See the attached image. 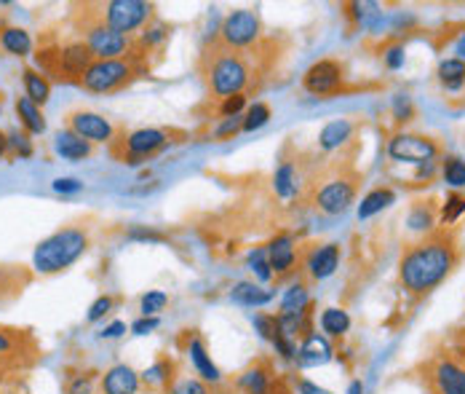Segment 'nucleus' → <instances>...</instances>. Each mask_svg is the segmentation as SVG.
<instances>
[{
  "label": "nucleus",
  "mask_w": 465,
  "mask_h": 394,
  "mask_svg": "<svg viewBox=\"0 0 465 394\" xmlns=\"http://www.w3.org/2000/svg\"><path fill=\"white\" fill-rule=\"evenodd\" d=\"M458 266V247L450 236L436 234L407 250L399 266V279L412 296H428Z\"/></svg>",
  "instance_id": "1"
},
{
  "label": "nucleus",
  "mask_w": 465,
  "mask_h": 394,
  "mask_svg": "<svg viewBox=\"0 0 465 394\" xmlns=\"http://www.w3.org/2000/svg\"><path fill=\"white\" fill-rule=\"evenodd\" d=\"M91 239L89 231L80 226H67L54 231L51 236H46L43 242H38L35 253H32V269L38 274H59L64 269H70L75 261H80L89 250Z\"/></svg>",
  "instance_id": "2"
},
{
  "label": "nucleus",
  "mask_w": 465,
  "mask_h": 394,
  "mask_svg": "<svg viewBox=\"0 0 465 394\" xmlns=\"http://www.w3.org/2000/svg\"><path fill=\"white\" fill-rule=\"evenodd\" d=\"M204 75L215 97L228 99L232 94H243V89L251 83V67L243 59L241 51H232L228 46L217 43L204 54Z\"/></svg>",
  "instance_id": "3"
},
{
  "label": "nucleus",
  "mask_w": 465,
  "mask_h": 394,
  "mask_svg": "<svg viewBox=\"0 0 465 394\" xmlns=\"http://www.w3.org/2000/svg\"><path fill=\"white\" fill-rule=\"evenodd\" d=\"M140 73L137 56H123V59H94L91 67L83 73L80 86L94 94H110L123 86H129Z\"/></svg>",
  "instance_id": "4"
},
{
  "label": "nucleus",
  "mask_w": 465,
  "mask_h": 394,
  "mask_svg": "<svg viewBox=\"0 0 465 394\" xmlns=\"http://www.w3.org/2000/svg\"><path fill=\"white\" fill-rule=\"evenodd\" d=\"M172 137H182V132L174 129H161V126H142L129 132L126 137H121V142L115 145V156L123 164H142L145 158L161 153L166 145H172Z\"/></svg>",
  "instance_id": "5"
},
{
  "label": "nucleus",
  "mask_w": 465,
  "mask_h": 394,
  "mask_svg": "<svg viewBox=\"0 0 465 394\" xmlns=\"http://www.w3.org/2000/svg\"><path fill=\"white\" fill-rule=\"evenodd\" d=\"M153 11H156V5L145 3V0H107L99 5V19L110 30L129 38L131 32L148 27V21L153 19Z\"/></svg>",
  "instance_id": "6"
},
{
  "label": "nucleus",
  "mask_w": 465,
  "mask_h": 394,
  "mask_svg": "<svg viewBox=\"0 0 465 394\" xmlns=\"http://www.w3.org/2000/svg\"><path fill=\"white\" fill-rule=\"evenodd\" d=\"M83 43L89 46V51L94 54V59H123L129 51H134L131 48V38L110 30L99 19V13H97V19H91V21L83 24Z\"/></svg>",
  "instance_id": "7"
},
{
  "label": "nucleus",
  "mask_w": 465,
  "mask_h": 394,
  "mask_svg": "<svg viewBox=\"0 0 465 394\" xmlns=\"http://www.w3.org/2000/svg\"><path fill=\"white\" fill-rule=\"evenodd\" d=\"M259 32H262L259 13L251 8H235L225 16V21L220 27V43L232 51H243L259 40Z\"/></svg>",
  "instance_id": "8"
},
{
  "label": "nucleus",
  "mask_w": 465,
  "mask_h": 394,
  "mask_svg": "<svg viewBox=\"0 0 465 394\" xmlns=\"http://www.w3.org/2000/svg\"><path fill=\"white\" fill-rule=\"evenodd\" d=\"M388 156L399 164L423 167V164H434V158L439 156V145L431 137L402 132L388 140Z\"/></svg>",
  "instance_id": "9"
},
{
  "label": "nucleus",
  "mask_w": 465,
  "mask_h": 394,
  "mask_svg": "<svg viewBox=\"0 0 465 394\" xmlns=\"http://www.w3.org/2000/svg\"><path fill=\"white\" fill-rule=\"evenodd\" d=\"M353 201H356V185L345 177H334L324 183L313 196L316 210H321L324 215H345Z\"/></svg>",
  "instance_id": "10"
},
{
  "label": "nucleus",
  "mask_w": 465,
  "mask_h": 394,
  "mask_svg": "<svg viewBox=\"0 0 465 394\" xmlns=\"http://www.w3.org/2000/svg\"><path fill=\"white\" fill-rule=\"evenodd\" d=\"M67 129L91 145L115 140V126L110 124V118H105L102 113H94V110H72L67 116Z\"/></svg>",
  "instance_id": "11"
},
{
  "label": "nucleus",
  "mask_w": 465,
  "mask_h": 394,
  "mask_svg": "<svg viewBox=\"0 0 465 394\" xmlns=\"http://www.w3.org/2000/svg\"><path fill=\"white\" fill-rule=\"evenodd\" d=\"M428 379H431L434 394H465V368L452 355L436 357Z\"/></svg>",
  "instance_id": "12"
},
{
  "label": "nucleus",
  "mask_w": 465,
  "mask_h": 394,
  "mask_svg": "<svg viewBox=\"0 0 465 394\" xmlns=\"http://www.w3.org/2000/svg\"><path fill=\"white\" fill-rule=\"evenodd\" d=\"M342 83V67L334 59H321L316 64L308 67V73L302 75V86L305 91L316 94V97H326L334 94Z\"/></svg>",
  "instance_id": "13"
},
{
  "label": "nucleus",
  "mask_w": 465,
  "mask_h": 394,
  "mask_svg": "<svg viewBox=\"0 0 465 394\" xmlns=\"http://www.w3.org/2000/svg\"><path fill=\"white\" fill-rule=\"evenodd\" d=\"M91 62H94V54L89 51V46L83 40H75V43H67L59 48V70H62L64 81L80 83V78L91 67Z\"/></svg>",
  "instance_id": "14"
},
{
  "label": "nucleus",
  "mask_w": 465,
  "mask_h": 394,
  "mask_svg": "<svg viewBox=\"0 0 465 394\" xmlns=\"http://www.w3.org/2000/svg\"><path fill=\"white\" fill-rule=\"evenodd\" d=\"M140 387H142L140 373L131 365H126V363L107 368L102 381H99V392L102 394H137Z\"/></svg>",
  "instance_id": "15"
},
{
  "label": "nucleus",
  "mask_w": 465,
  "mask_h": 394,
  "mask_svg": "<svg viewBox=\"0 0 465 394\" xmlns=\"http://www.w3.org/2000/svg\"><path fill=\"white\" fill-rule=\"evenodd\" d=\"M265 253H267L273 277H283V274L294 271V266H297V247H294V239L289 234H278L275 239H270Z\"/></svg>",
  "instance_id": "16"
},
{
  "label": "nucleus",
  "mask_w": 465,
  "mask_h": 394,
  "mask_svg": "<svg viewBox=\"0 0 465 394\" xmlns=\"http://www.w3.org/2000/svg\"><path fill=\"white\" fill-rule=\"evenodd\" d=\"M332 355H334V349H332L329 338L321 336V333H310L297 347V360L294 363L300 368H318V365H326L332 360Z\"/></svg>",
  "instance_id": "17"
},
{
  "label": "nucleus",
  "mask_w": 465,
  "mask_h": 394,
  "mask_svg": "<svg viewBox=\"0 0 465 394\" xmlns=\"http://www.w3.org/2000/svg\"><path fill=\"white\" fill-rule=\"evenodd\" d=\"M32 349V338L24 330L0 328V365H19Z\"/></svg>",
  "instance_id": "18"
},
{
  "label": "nucleus",
  "mask_w": 465,
  "mask_h": 394,
  "mask_svg": "<svg viewBox=\"0 0 465 394\" xmlns=\"http://www.w3.org/2000/svg\"><path fill=\"white\" fill-rule=\"evenodd\" d=\"M340 269V244H324V247H316L308 261H305V271L310 279H329L334 271Z\"/></svg>",
  "instance_id": "19"
},
{
  "label": "nucleus",
  "mask_w": 465,
  "mask_h": 394,
  "mask_svg": "<svg viewBox=\"0 0 465 394\" xmlns=\"http://www.w3.org/2000/svg\"><path fill=\"white\" fill-rule=\"evenodd\" d=\"M188 355H190V363H193L196 373L201 376V381H207V384H220L223 381V373L215 365V360H212V355H209V349H207V344H204L201 336H193L190 338Z\"/></svg>",
  "instance_id": "20"
},
{
  "label": "nucleus",
  "mask_w": 465,
  "mask_h": 394,
  "mask_svg": "<svg viewBox=\"0 0 465 394\" xmlns=\"http://www.w3.org/2000/svg\"><path fill=\"white\" fill-rule=\"evenodd\" d=\"M273 298H275V290L259 287V285H254V282H238L231 290L232 304L246 306V309H262V306H267Z\"/></svg>",
  "instance_id": "21"
},
{
  "label": "nucleus",
  "mask_w": 465,
  "mask_h": 394,
  "mask_svg": "<svg viewBox=\"0 0 465 394\" xmlns=\"http://www.w3.org/2000/svg\"><path fill=\"white\" fill-rule=\"evenodd\" d=\"M54 150H56V156H62L64 161H80V158L91 156V142H86L83 137H78V134L70 132V129H62V132L54 137Z\"/></svg>",
  "instance_id": "22"
},
{
  "label": "nucleus",
  "mask_w": 465,
  "mask_h": 394,
  "mask_svg": "<svg viewBox=\"0 0 465 394\" xmlns=\"http://www.w3.org/2000/svg\"><path fill=\"white\" fill-rule=\"evenodd\" d=\"M353 121H348V118H334V121H329L324 129H321V134H318V145H321V150H337L340 145H345L351 137H353Z\"/></svg>",
  "instance_id": "23"
},
{
  "label": "nucleus",
  "mask_w": 465,
  "mask_h": 394,
  "mask_svg": "<svg viewBox=\"0 0 465 394\" xmlns=\"http://www.w3.org/2000/svg\"><path fill=\"white\" fill-rule=\"evenodd\" d=\"M391 204H396V191L393 188H375L369 191L361 204H359V220H369L375 215H380L383 210H388Z\"/></svg>",
  "instance_id": "24"
},
{
  "label": "nucleus",
  "mask_w": 465,
  "mask_h": 394,
  "mask_svg": "<svg viewBox=\"0 0 465 394\" xmlns=\"http://www.w3.org/2000/svg\"><path fill=\"white\" fill-rule=\"evenodd\" d=\"M16 116H19L27 134H43L46 132V118L40 113V105H35L27 94L16 99Z\"/></svg>",
  "instance_id": "25"
},
{
  "label": "nucleus",
  "mask_w": 465,
  "mask_h": 394,
  "mask_svg": "<svg viewBox=\"0 0 465 394\" xmlns=\"http://www.w3.org/2000/svg\"><path fill=\"white\" fill-rule=\"evenodd\" d=\"M318 325H321V333H324L326 338H342V336L351 330V314H348L345 309L329 306V309L321 312Z\"/></svg>",
  "instance_id": "26"
},
{
  "label": "nucleus",
  "mask_w": 465,
  "mask_h": 394,
  "mask_svg": "<svg viewBox=\"0 0 465 394\" xmlns=\"http://www.w3.org/2000/svg\"><path fill=\"white\" fill-rule=\"evenodd\" d=\"M0 46L11 56H27L32 51V38L24 27H3L0 30Z\"/></svg>",
  "instance_id": "27"
},
{
  "label": "nucleus",
  "mask_w": 465,
  "mask_h": 394,
  "mask_svg": "<svg viewBox=\"0 0 465 394\" xmlns=\"http://www.w3.org/2000/svg\"><path fill=\"white\" fill-rule=\"evenodd\" d=\"M21 81H24L27 97H30L35 105H46V102H48V97H51V83H48V78H46L43 73L27 67V70L21 73Z\"/></svg>",
  "instance_id": "28"
},
{
  "label": "nucleus",
  "mask_w": 465,
  "mask_h": 394,
  "mask_svg": "<svg viewBox=\"0 0 465 394\" xmlns=\"http://www.w3.org/2000/svg\"><path fill=\"white\" fill-rule=\"evenodd\" d=\"M278 304H281V314H302L310 306V293L302 282H294L292 287L283 290Z\"/></svg>",
  "instance_id": "29"
},
{
  "label": "nucleus",
  "mask_w": 465,
  "mask_h": 394,
  "mask_svg": "<svg viewBox=\"0 0 465 394\" xmlns=\"http://www.w3.org/2000/svg\"><path fill=\"white\" fill-rule=\"evenodd\" d=\"M174 365L169 363V360H158V363H153L145 373H140V379H142V384L145 387H150V390H158V387H164L166 392H169V387L174 384Z\"/></svg>",
  "instance_id": "30"
},
{
  "label": "nucleus",
  "mask_w": 465,
  "mask_h": 394,
  "mask_svg": "<svg viewBox=\"0 0 465 394\" xmlns=\"http://www.w3.org/2000/svg\"><path fill=\"white\" fill-rule=\"evenodd\" d=\"M238 390L243 394H270V373L262 365H254L241 373Z\"/></svg>",
  "instance_id": "31"
},
{
  "label": "nucleus",
  "mask_w": 465,
  "mask_h": 394,
  "mask_svg": "<svg viewBox=\"0 0 465 394\" xmlns=\"http://www.w3.org/2000/svg\"><path fill=\"white\" fill-rule=\"evenodd\" d=\"M439 81H442V86H444V89H450V91H458V89H463V83H465V62H463V59H458V56H450V59H444V62L439 64Z\"/></svg>",
  "instance_id": "32"
},
{
  "label": "nucleus",
  "mask_w": 465,
  "mask_h": 394,
  "mask_svg": "<svg viewBox=\"0 0 465 394\" xmlns=\"http://www.w3.org/2000/svg\"><path fill=\"white\" fill-rule=\"evenodd\" d=\"M273 188L281 199H292L297 193V169L292 161H283L273 175Z\"/></svg>",
  "instance_id": "33"
},
{
  "label": "nucleus",
  "mask_w": 465,
  "mask_h": 394,
  "mask_svg": "<svg viewBox=\"0 0 465 394\" xmlns=\"http://www.w3.org/2000/svg\"><path fill=\"white\" fill-rule=\"evenodd\" d=\"M348 8H351V13L356 16V21H359L361 27H367V30H380V24H383V11H380L377 3H351Z\"/></svg>",
  "instance_id": "34"
},
{
  "label": "nucleus",
  "mask_w": 465,
  "mask_h": 394,
  "mask_svg": "<svg viewBox=\"0 0 465 394\" xmlns=\"http://www.w3.org/2000/svg\"><path fill=\"white\" fill-rule=\"evenodd\" d=\"M246 266H249V271H251L259 282H270V279H273V269H270V261H267L265 247L251 250L249 258H246Z\"/></svg>",
  "instance_id": "35"
},
{
  "label": "nucleus",
  "mask_w": 465,
  "mask_h": 394,
  "mask_svg": "<svg viewBox=\"0 0 465 394\" xmlns=\"http://www.w3.org/2000/svg\"><path fill=\"white\" fill-rule=\"evenodd\" d=\"M267 121H270V105L254 102V105H249L246 113H243V132H257V129H262Z\"/></svg>",
  "instance_id": "36"
},
{
  "label": "nucleus",
  "mask_w": 465,
  "mask_h": 394,
  "mask_svg": "<svg viewBox=\"0 0 465 394\" xmlns=\"http://www.w3.org/2000/svg\"><path fill=\"white\" fill-rule=\"evenodd\" d=\"M442 175H444V183L452 185V188H465V161L458 156H447L444 164H442Z\"/></svg>",
  "instance_id": "37"
},
{
  "label": "nucleus",
  "mask_w": 465,
  "mask_h": 394,
  "mask_svg": "<svg viewBox=\"0 0 465 394\" xmlns=\"http://www.w3.org/2000/svg\"><path fill=\"white\" fill-rule=\"evenodd\" d=\"M169 304V296L164 290H148L140 301V312L142 317H158V312H164Z\"/></svg>",
  "instance_id": "38"
},
{
  "label": "nucleus",
  "mask_w": 465,
  "mask_h": 394,
  "mask_svg": "<svg viewBox=\"0 0 465 394\" xmlns=\"http://www.w3.org/2000/svg\"><path fill=\"white\" fill-rule=\"evenodd\" d=\"M434 223H436V218H434V212H431L428 204H418V207L410 212V228H412V231H420V234L434 231Z\"/></svg>",
  "instance_id": "39"
},
{
  "label": "nucleus",
  "mask_w": 465,
  "mask_h": 394,
  "mask_svg": "<svg viewBox=\"0 0 465 394\" xmlns=\"http://www.w3.org/2000/svg\"><path fill=\"white\" fill-rule=\"evenodd\" d=\"M251 325H254V330L265 338V341H275L281 333H278V317L275 314H254L251 317Z\"/></svg>",
  "instance_id": "40"
},
{
  "label": "nucleus",
  "mask_w": 465,
  "mask_h": 394,
  "mask_svg": "<svg viewBox=\"0 0 465 394\" xmlns=\"http://www.w3.org/2000/svg\"><path fill=\"white\" fill-rule=\"evenodd\" d=\"M166 394H212L209 390V384L207 381H201V379H177L172 387H169V392Z\"/></svg>",
  "instance_id": "41"
},
{
  "label": "nucleus",
  "mask_w": 465,
  "mask_h": 394,
  "mask_svg": "<svg viewBox=\"0 0 465 394\" xmlns=\"http://www.w3.org/2000/svg\"><path fill=\"white\" fill-rule=\"evenodd\" d=\"M8 150L19 158L32 156V140L27 132H8Z\"/></svg>",
  "instance_id": "42"
},
{
  "label": "nucleus",
  "mask_w": 465,
  "mask_h": 394,
  "mask_svg": "<svg viewBox=\"0 0 465 394\" xmlns=\"http://www.w3.org/2000/svg\"><path fill=\"white\" fill-rule=\"evenodd\" d=\"M166 35H169V27L158 21V24H153V27H145V30H142L140 43H142V48L148 51V48H153V46L164 43V40H166Z\"/></svg>",
  "instance_id": "43"
},
{
  "label": "nucleus",
  "mask_w": 465,
  "mask_h": 394,
  "mask_svg": "<svg viewBox=\"0 0 465 394\" xmlns=\"http://www.w3.org/2000/svg\"><path fill=\"white\" fill-rule=\"evenodd\" d=\"M463 212H465L463 196H461V193H450L447 201H444V207H442V220H444V223H455Z\"/></svg>",
  "instance_id": "44"
},
{
  "label": "nucleus",
  "mask_w": 465,
  "mask_h": 394,
  "mask_svg": "<svg viewBox=\"0 0 465 394\" xmlns=\"http://www.w3.org/2000/svg\"><path fill=\"white\" fill-rule=\"evenodd\" d=\"M94 384H97L94 373H78L67 381L64 394H94Z\"/></svg>",
  "instance_id": "45"
},
{
  "label": "nucleus",
  "mask_w": 465,
  "mask_h": 394,
  "mask_svg": "<svg viewBox=\"0 0 465 394\" xmlns=\"http://www.w3.org/2000/svg\"><path fill=\"white\" fill-rule=\"evenodd\" d=\"M113 306H115V301H113L110 296H99V298L89 306L86 320H89V322H99V320H105V317L113 312Z\"/></svg>",
  "instance_id": "46"
},
{
  "label": "nucleus",
  "mask_w": 465,
  "mask_h": 394,
  "mask_svg": "<svg viewBox=\"0 0 465 394\" xmlns=\"http://www.w3.org/2000/svg\"><path fill=\"white\" fill-rule=\"evenodd\" d=\"M126 236H129L131 242H164V239H166L161 231H153V228H148V226H131V228L126 231Z\"/></svg>",
  "instance_id": "47"
},
{
  "label": "nucleus",
  "mask_w": 465,
  "mask_h": 394,
  "mask_svg": "<svg viewBox=\"0 0 465 394\" xmlns=\"http://www.w3.org/2000/svg\"><path fill=\"white\" fill-rule=\"evenodd\" d=\"M243 107H246V94H232L228 99H223L220 113H223L225 118H232V116H241Z\"/></svg>",
  "instance_id": "48"
},
{
  "label": "nucleus",
  "mask_w": 465,
  "mask_h": 394,
  "mask_svg": "<svg viewBox=\"0 0 465 394\" xmlns=\"http://www.w3.org/2000/svg\"><path fill=\"white\" fill-rule=\"evenodd\" d=\"M412 113H415L412 99H410L407 94H399V97L393 99V116H396V121H410Z\"/></svg>",
  "instance_id": "49"
},
{
  "label": "nucleus",
  "mask_w": 465,
  "mask_h": 394,
  "mask_svg": "<svg viewBox=\"0 0 465 394\" xmlns=\"http://www.w3.org/2000/svg\"><path fill=\"white\" fill-rule=\"evenodd\" d=\"M243 129V116H232V118H225L220 126H217V132H215V137H220V140H225V137H232V134H238Z\"/></svg>",
  "instance_id": "50"
},
{
  "label": "nucleus",
  "mask_w": 465,
  "mask_h": 394,
  "mask_svg": "<svg viewBox=\"0 0 465 394\" xmlns=\"http://www.w3.org/2000/svg\"><path fill=\"white\" fill-rule=\"evenodd\" d=\"M383 56H385V64H388L391 70H399V67H404V59H407V56H404V46H402V43L391 46V48H388V51H385Z\"/></svg>",
  "instance_id": "51"
},
{
  "label": "nucleus",
  "mask_w": 465,
  "mask_h": 394,
  "mask_svg": "<svg viewBox=\"0 0 465 394\" xmlns=\"http://www.w3.org/2000/svg\"><path fill=\"white\" fill-rule=\"evenodd\" d=\"M158 325H161L158 317H142V320H137V322L131 325V333H134V336H150L153 330H158Z\"/></svg>",
  "instance_id": "52"
},
{
  "label": "nucleus",
  "mask_w": 465,
  "mask_h": 394,
  "mask_svg": "<svg viewBox=\"0 0 465 394\" xmlns=\"http://www.w3.org/2000/svg\"><path fill=\"white\" fill-rule=\"evenodd\" d=\"M51 188H54L56 193H78V191L83 188V183L75 180V177H59V180H54Z\"/></svg>",
  "instance_id": "53"
},
{
  "label": "nucleus",
  "mask_w": 465,
  "mask_h": 394,
  "mask_svg": "<svg viewBox=\"0 0 465 394\" xmlns=\"http://www.w3.org/2000/svg\"><path fill=\"white\" fill-rule=\"evenodd\" d=\"M123 333H126V322L115 320V322H110L107 328H102L99 338H102V341H115V338H121Z\"/></svg>",
  "instance_id": "54"
},
{
  "label": "nucleus",
  "mask_w": 465,
  "mask_h": 394,
  "mask_svg": "<svg viewBox=\"0 0 465 394\" xmlns=\"http://www.w3.org/2000/svg\"><path fill=\"white\" fill-rule=\"evenodd\" d=\"M300 394H332V392H326V390H321L318 384H313V381H300Z\"/></svg>",
  "instance_id": "55"
},
{
  "label": "nucleus",
  "mask_w": 465,
  "mask_h": 394,
  "mask_svg": "<svg viewBox=\"0 0 465 394\" xmlns=\"http://www.w3.org/2000/svg\"><path fill=\"white\" fill-rule=\"evenodd\" d=\"M8 153V134L0 129V156H5Z\"/></svg>",
  "instance_id": "56"
},
{
  "label": "nucleus",
  "mask_w": 465,
  "mask_h": 394,
  "mask_svg": "<svg viewBox=\"0 0 465 394\" xmlns=\"http://www.w3.org/2000/svg\"><path fill=\"white\" fill-rule=\"evenodd\" d=\"M348 394H364V384H361V381H351Z\"/></svg>",
  "instance_id": "57"
},
{
  "label": "nucleus",
  "mask_w": 465,
  "mask_h": 394,
  "mask_svg": "<svg viewBox=\"0 0 465 394\" xmlns=\"http://www.w3.org/2000/svg\"><path fill=\"white\" fill-rule=\"evenodd\" d=\"M458 59H463L465 62V35L461 38V43H458Z\"/></svg>",
  "instance_id": "58"
},
{
  "label": "nucleus",
  "mask_w": 465,
  "mask_h": 394,
  "mask_svg": "<svg viewBox=\"0 0 465 394\" xmlns=\"http://www.w3.org/2000/svg\"><path fill=\"white\" fill-rule=\"evenodd\" d=\"M458 360H461V365H463V368H465V344H463V347H461V355H458Z\"/></svg>",
  "instance_id": "59"
},
{
  "label": "nucleus",
  "mask_w": 465,
  "mask_h": 394,
  "mask_svg": "<svg viewBox=\"0 0 465 394\" xmlns=\"http://www.w3.org/2000/svg\"><path fill=\"white\" fill-rule=\"evenodd\" d=\"M0 30H3V27H0Z\"/></svg>",
  "instance_id": "60"
}]
</instances>
